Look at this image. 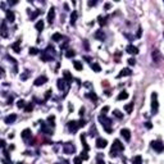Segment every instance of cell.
Wrapping results in <instances>:
<instances>
[{"mask_svg": "<svg viewBox=\"0 0 164 164\" xmlns=\"http://www.w3.org/2000/svg\"><path fill=\"white\" fill-rule=\"evenodd\" d=\"M83 112H85V109H83V108H81V109H80V115H81V117L83 115Z\"/></svg>", "mask_w": 164, "mask_h": 164, "instance_id": "57", "label": "cell"}, {"mask_svg": "<svg viewBox=\"0 0 164 164\" xmlns=\"http://www.w3.org/2000/svg\"><path fill=\"white\" fill-rule=\"evenodd\" d=\"M132 75V72H131V69L129 68H123L119 73H118V78H121V77H126V76H131Z\"/></svg>", "mask_w": 164, "mask_h": 164, "instance_id": "12", "label": "cell"}, {"mask_svg": "<svg viewBox=\"0 0 164 164\" xmlns=\"http://www.w3.org/2000/svg\"><path fill=\"white\" fill-rule=\"evenodd\" d=\"M5 15H7V21H9L10 23H13V22L15 21V15H14V13L12 12V10H5Z\"/></svg>", "mask_w": 164, "mask_h": 164, "instance_id": "11", "label": "cell"}, {"mask_svg": "<svg viewBox=\"0 0 164 164\" xmlns=\"http://www.w3.org/2000/svg\"><path fill=\"white\" fill-rule=\"evenodd\" d=\"M87 4H88V7H95V5H96V1H91V0H90Z\"/></svg>", "mask_w": 164, "mask_h": 164, "instance_id": "51", "label": "cell"}, {"mask_svg": "<svg viewBox=\"0 0 164 164\" xmlns=\"http://www.w3.org/2000/svg\"><path fill=\"white\" fill-rule=\"evenodd\" d=\"M54 121H55V117H54V115H50V117H48V122H49V124H50V126H54Z\"/></svg>", "mask_w": 164, "mask_h": 164, "instance_id": "39", "label": "cell"}, {"mask_svg": "<svg viewBox=\"0 0 164 164\" xmlns=\"http://www.w3.org/2000/svg\"><path fill=\"white\" fill-rule=\"evenodd\" d=\"M32 109H33V105L30 103V104H27V105H26V108H25V112H26V113H30Z\"/></svg>", "mask_w": 164, "mask_h": 164, "instance_id": "38", "label": "cell"}, {"mask_svg": "<svg viewBox=\"0 0 164 164\" xmlns=\"http://www.w3.org/2000/svg\"><path fill=\"white\" fill-rule=\"evenodd\" d=\"M12 49L14 50L15 53H21V41H15L13 45H12Z\"/></svg>", "mask_w": 164, "mask_h": 164, "instance_id": "20", "label": "cell"}, {"mask_svg": "<svg viewBox=\"0 0 164 164\" xmlns=\"http://www.w3.org/2000/svg\"><path fill=\"white\" fill-rule=\"evenodd\" d=\"M75 55H76V53L73 51L72 49H68V50H67V53H65V56H67V58H73Z\"/></svg>", "mask_w": 164, "mask_h": 164, "instance_id": "32", "label": "cell"}, {"mask_svg": "<svg viewBox=\"0 0 164 164\" xmlns=\"http://www.w3.org/2000/svg\"><path fill=\"white\" fill-rule=\"evenodd\" d=\"M108 112H109V106H108V105H105L104 108L101 109V114H103V115H105V114H106V113H108Z\"/></svg>", "mask_w": 164, "mask_h": 164, "instance_id": "43", "label": "cell"}, {"mask_svg": "<svg viewBox=\"0 0 164 164\" xmlns=\"http://www.w3.org/2000/svg\"><path fill=\"white\" fill-rule=\"evenodd\" d=\"M78 122H76V121H71V122H68V129L73 133V132H76L77 129H78Z\"/></svg>", "mask_w": 164, "mask_h": 164, "instance_id": "8", "label": "cell"}, {"mask_svg": "<svg viewBox=\"0 0 164 164\" xmlns=\"http://www.w3.org/2000/svg\"><path fill=\"white\" fill-rule=\"evenodd\" d=\"M54 18H55V9L51 8L49 10V13H48V22H49V23H53Z\"/></svg>", "mask_w": 164, "mask_h": 164, "instance_id": "15", "label": "cell"}, {"mask_svg": "<svg viewBox=\"0 0 164 164\" xmlns=\"http://www.w3.org/2000/svg\"><path fill=\"white\" fill-rule=\"evenodd\" d=\"M121 135L124 137V140H127V141L131 140V132H129L128 128H122L121 129Z\"/></svg>", "mask_w": 164, "mask_h": 164, "instance_id": "10", "label": "cell"}, {"mask_svg": "<svg viewBox=\"0 0 164 164\" xmlns=\"http://www.w3.org/2000/svg\"><path fill=\"white\" fill-rule=\"evenodd\" d=\"M158 109H159V103H158V94L152 92L151 94V112L152 114H156Z\"/></svg>", "mask_w": 164, "mask_h": 164, "instance_id": "3", "label": "cell"}, {"mask_svg": "<svg viewBox=\"0 0 164 164\" xmlns=\"http://www.w3.org/2000/svg\"><path fill=\"white\" fill-rule=\"evenodd\" d=\"M85 123H86V122H85L83 119H81V121H78V126H80V127H83Z\"/></svg>", "mask_w": 164, "mask_h": 164, "instance_id": "50", "label": "cell"}, {"mask_svg": "<svg viewBox=\"0 0 164 164\" xmlns=\"http://www.w3.org/2000/svg\"><path fill=\"white\" fill-rule=\"evenodd\" d=\"M81 158H82V160H87V159H88L87 151H82V152H81Z\"/></svg>", "mask_w": 164, "mask_h": 164, "instance_id": "41", "label": "cell"}, {"mask_svg": "<svg viewBox=\"0 0 164 164\" xmlns=\"http://www.w3.org/2000/svg\"><path fill=\"white\" fill-rule=\"evenodd\" d=\"M15 119H17V115H15V114H10V115H8V117L4 118V122L7 123V124H12V123L15 122Z\"/></svg>", "mask_w": 164, "mask_h": 164, "instance_id": "14", "label": "cell"}, {"mask_svg": "<svg viewBox=\"0 0 164 164\" xmlns=\"http://www.w3.org/2000/svg\"><path fill=\"white\" fill-rule=\"evenodd\" d=\"M63 77H64V80L67 81V83H68V85L72 82V75H71L68 71H64L63 72Z\"/></svg>", "mask_w": 164, "mask_h": 164, "instance_id": "17", "label": "cell"}, {"mask_svg": "<svg viewBox=\"0 0 164 164\" xmlns=\"http://www.w3.org/2000/svg\"><path fill=\"white\" fill-rule=\"evenodd\" d=\"M95 37H96V38H99V40H101V41H103L104 38H105V33H104L103 31H96V32H95Z\"/></svg>", "mask_w": 164, "mask_h": 164, "instance_id": "23", "label": "cell"}, {"mask_svg": "<svg viewBox=\"0 0 164 164\" xmlns=\"http://www.w3.org/2000/svg\"><path fill=\"white\" fill-rule=\"evenodd\" d=\"M73 164H82V158L81 156H76L73 159Z\"/></svg>", "mask_w": 164, "mask_h": 164, "instance_id": "36", "label": "cell"}, {"mask_svg": "<svg viewBox=\"0 0 164 164\" xmlns=\"http://www.w3.org/2000/svg\"><path fill=\"white\" fill-rule=\"evenodd\" d=\"M113 114H114V115L118 118V119H122V118H123V114H122L119 110H114V112H113Z\"/></svg>", "mask_w": 164, "mask_h": 164, "instance_id": "35", "label": "cell"}, {"mask_svg": "<svg viewBox=\"0 0 164 164\" xmlns=\"http://www.w3.org/2000/svg\"><path fill=\"white\" fill-rule=\"evenodd\" d=\"M41 13H42V10H36L35 13H32V14H31V19H35L36 17H37L38 14H41Z\"/></svg>", "mask_w": 164, "mask_h": 164, "instance_id": "40", "label": "cell"}, {"mask_svg": "<svg viewBox=\"0 0 164 164\" xmlns=\"http://www.w3.org/2000/svg\"><path fill=\"white\" fill-rule=\"evenodd\" d=\"M141 33H142V28L139 27V31H137V37H141Z\"/></svg>", "mask_w": 164, "mask_h": 164, "instance_id": "52", "label": "cell"}, {"mask_svg": "<svg viewBox=\"0 0 164 164\" xmlns=\"http://www.w3.org/2000/svg\"><path fill=\"white\" fill-rule=\"evenodd\" d=\"M38 54V50L36 48H30V55H37Z\"/></svg>", "mask_w": 164, "mask_h": 164, "instance_id": "37", "label": "cell"}, {"mask_svg": "<svg viewBox=\"0 0 164 164\" xmlns=\"http://www.w3.org/2000/svg\"><path fill=\"white\" fill-rule=\"evenodd\" d=\"M99 122L101 123V126L104 127V129L108 133H112V128H110V126H112V119L110 118H108L106 115H103V114H100L99 115Z\"/></svg>", "mask_w": 164, "mask_h": 164, "instance_id": "1", "label": "cell"}, {"mask_svg": "<svg viewBox=\"0 0 164 164\" xmlns=\"http://www.w3.org/2000/svg\"><path fill=\"white\" fill-rule=\"evenodd\" d=\"M163 35H164V33H163Z\"/></svg>", "mask_w": 164, "mask_h": 164, "instance_id": "61", "label": "cell"}, {"mask_svg": "<svg viewBox=\"0 0 164 164\" xmlns=\"http://www.w3.org/2000/svg\"><path fill=\"white\" fill-rule=\"evenodd\" d=\"M77 17H78V13L76 12V10H73V12H72V14H71V21H69L72 26H75L76 21H77Z\"/></svg>", "mask_w": 164, "mask_h": 164, "instance_id": "19", "label": "cell"}, {"mask_svg": "<svg viewBox=\"0 0 164 164\" xmlns=\"http://www.w3.org/2000/svg\"><path fill=\"white\" fill-rule=\"evenodd\" d=\"M142 163V158H141V155H137L132 158V164H141Z\"/></svg>", "mask_w": 164, "mask_h": 164, "instance_id": "28", "label": "cell"}, {"mask_svg": "<svg viewBox=\"0 0 164 164\" xmlns=\"http://www.w3.org/2000/svg\"><path fill=\"white\" fill-rule=\"evenodd\" d=\"M126 51L128 53V54H137L139 53V49L136 48V46H135V45H128V46L126 48Z\"/></svg>", "mask_w": 164, "mask_h": 164, "instance_id": "13", "label": "cell"}, {"mask_svg": "<svg viewBox=\"0 0 164 164\" xmlns=\"http://www.w3.org/2000/svg\"><path fill=\"white\" fill-rule=\"evenodd\" d=\"M83 44H85V48H86V49H88V42H87L86 40L83 41Z\"/></svg>", "mask_w": 164, "mask_h": 164, "instance_id": "56", "label": "cell"}, {"mask_svg": "<svg viewBox=\"0 0 164 164\" xmlns=\"http://www.w3.org/2000/svg\"><path fill=\"white\" fill-rule=\"evenodd\" d=\"M110 7H112L110 3H106V4H105V9H110Z\"/></svg>", "mask_w": 164, "mask_h": 164, "instance_id": "54", "label": "cell"}, {"mask_svg": "<svg viewBox=\"0 0 164 164\" xmlns=\"http://www.w3.org/2000/svg\"><path fill=\"white\" fill-rule=\"evenodd\" d=\"M98 164H105L104 160H103V156H101V154L98 155Z\"/></svg>", "mask_w": 164, "mask_h": 164, "instance_id": "46", "label": "cell"}, {"mask_svg": "<svg viewBox=\"0 0 164 164\" xmlns=\"http://www.w3.org/2000/svg\"><path fill=\"white\" fill-rule=\"evenodd\" d=\"M99 25L100 26H104L105 23H106V17H101V15H99Z\"/></svg>", "mask_w": 164, "mask_h": 164, "instance_id": "33", "label": "cell"}, {"mask_svg": "<svg viewBox=\"0 0 164 164\" xmlns=\"http://www.w3.org/2000/svg\"><path fill=\"white\" fill-rule=\"evenodd\" d=\"M65 83H67V81L64 80V78H63V80H62V78H60V80H58V88L63 91V90L65 88ZM67 85H68V83H67Z\"/></svg>", "mask_w": 164, "mask_h": 164, "instance_id": "21", "label": "cell"}, {"mask_svg": "<svg viewBox=\"0 0 164 164\" xmlns=\"http://www.w3.org/2000/svg\"><path fill=\"white\" fill-rule=\"evenodd\" d=\"M45 82H48V78L45 77V76H40V77H37L36 80H35V86H41V85H44Z\"/></svg>", "mask_w": 164, "mask_h": 164, "instance_id": "9", "label": "cell"}, {"mask_svg": "<svg viewBox=\"0 0 164 164\" xmlns=\"http://www.w3.org/2000/svg\"><path fill=\"white\" fill-rule=\"evenodd\" d=\"M35 28H36L38 32H41L42 28H44V21H37L36 25H35Z\"/></svg>", "mask_w": 164, "mask_h": 164, "instance_id": "24", "label": "cell"}, {"mask_svg": "<svg viewBox=\"0 0 164 164\" xmlns=\"http://www.w3.org/2000/svg\"><path fill=\"white\" fill-rule=\"evenodd\" d=\"M0 145H1V148H3V149H5V141H4V140H1V142H0Z\"/></svg>", "mask_w": 164, "mask_h": 164, "instance_id": "55", "label": "cell"}, {"mask_svg": "<svg viewBox=\"0 0 164 164\" xmlns=\"http://www.w3.org/2000/svg\"><path fill=\"white\" fill-rule=\"evenodd\" d=\"M17 106H18V108H26V103H25V100H18L17 101Z\"/></svg>", "mask_w": 164, "mask_h": 164, "instance_id": "34", "label": "cell"}, {"mask_svg": "<svg viewBox=\"0 0 164 164\" xmlns=\"http://www.w3.org/2000/svg\"><path fill=\"white\" fill-rule=\"evenodd\" d=\"M127 98H128V92H126V91H122V92H119V95H118L117 100H126Z\"/></svg>", "mask_w": 164, "mask_h": 164, "instance_id": "26", "label": "cell"}, {"mask_svg": "<svg viewBox=\"0 0 164 164\" xmlns=\"http://www.w3.org/2000/svg\"><path fill=\"white\" fill-rule=\"evenodd\" d=\"M145 126H146V128H149V129H150V128L152 127V124H151L150 122H146V123H145Z\"/></svg>", "mask_w": 164, "mask_h": 164, "instance_id": "53", "label": "cell"}, {"mask_svg": "<svg viewBox=\"0 0 164 164\" xmlns=\"http://www.w3.org/2000/svg\"><path fill=\"white\" fill-rule=\"evenodd\" d=\"M123 149H124V146H123V144L121 142V141L119 140H114V144H113L112 150H110V156L115 158L117 156V150L118 151H123Z\"/></svg>", "mask_w": 164, "mask_h": 164, "instance_id": "2", "label": "cell"}, {"mask_svg": "<svg viewBox=\"0 0 164 164\" xmlns=\"http://www.w3.org/2000/svg\"><path fill=\"white\" fill-rule=\"evenodd\" d=\"M4 164H12V162H10V160H7V159H5V160H4Z\"/></svg>", "mask_w": 164, "mask_h": 164, "instance_id": "58", "label": "cell"}, {"mask_svg": "<svg viewBox=\"0 0 164 164\" xmlns=\"http://www.w3.org/2000/svg\"><path fill=\"white\" fill-rule=\"evenodd\" d=\"M41 59H42L44 62H50V60H53V56L49 55L48 51H42V53H41Z\"/></svg>", "mask_w": 164, "mask_h": 164, "instance_id": "16", "label": "cell"}, {"mask_svg": "<svg viewBox=\"0 0 164 164\" xmlns=\"http://www.w3.org/2000/svg\"><path fill=\"white\" fill-rule=\"evenodd\" d=\"M151 56H152V60H154L155 63H160L162 62V54H160L159 50H152Z\"/></svg>", "mask_w": 164, "mask_h": 164, "instance_id": "6", "label": "cell"}, {"mask_svg": "<svg viewBox=\"0 0 164 164\" xmlns=\"http://www.w3.org/2000/svg\"><path fill=\"white\" fill-rule=\"evenodd\" d=\"M124 110H126L127 113H131L133 110V103H129L127 105H124Z\"/></svg>", "mask_w": 164, "mask_h": 164, "instance_id": "30", "label": "cell"}, {"mask_svg": "<svg viewBox=\"0 0 164 164\" xmlns=\"http://www.w3.org/2000/svg\"><path fill=\"white\" fill-rule=\"evenodd\" d=\"M1 36L7 37V22L5 21L1 22Z\"/></svg>", "mask_w": 164, "mask_h": 164, "instance_id": "22", "label": "cell"}, {"mask_svg": "<svg viewBox=\"0 0 164 164\" xmlns=\"http://www.w3.org/2000/svg\"><path fill=\"white\" fill-rule=\"evenodd\" d=\"M12 101H13V98H10V99L8 100V104H12Z\"/></svg>", "mask_w": 164, "mask_h": 164, "instance_id": "60", "label": "cell"}, {"mask_svg": "<svg viewBox=\"0 0 164 164\" xmlns=\"http://www.w3.org/2000/svg\"><path fill=\"white\" fill-rule=\"evenodd\" d=\"M127 62H128V64H129V65H135V63H136V60H135L133 58H129Z\"/></svg>", "mask_w": 164, "mask_h": 164, "instance_id": "47", "label": "cell"}, {"mask_svg": "<svg viewBox=\"0 0 164 164\" xmlns=\"http://www.w3.org/2000/svg\"><path fill=\"white\" fill-rule=\"evenodd\" d=\"M81 141H82V145H83V148H85V151H88V145L86 142V136L85 135H81Z\"/></svg>", "mask_w": 164, "mask_h": 164, "instance_id": "25", "label": "cell"}, {"mask_svg": "<svg viewBox=\"0 0 164 164\" xmlns=\"http://www.w3.org/2000/svg\"><path fill=\"white\" fill-rule=\"evenodd\" d=\"M3 154H4V156H5V159H7V160H10V155L8 154V150H7V149H3Z\"/></svg>", "mask_w": 164, "mask_h": 164, "instance_id": "42", "label": "cell"}, {"mask_svg": "<svg viewBox=\"0 0 164 164\" xmlns=\"http://www.w3.org/2000/svg\"><path fill=\"white\" fill-rule=\"evenodd\" d=\"M67 46H68V41H65V42H64L63 45H60V49H62V50H64V49H65Z\"/></svg>", "mask_w": 164, "mask_h": 164, "instance_id": "48", "label": "cell"}, {"mask_svg": "<svg viewBox=\"0 0 164 164\" xmlns=\"http://www.w3.org/2000/svg\"><path fill=\"white\" fill-rule=\"evenodd\" d=\"M75 151H76V148H75V145H73L72 142H67L64 145V152L65 154H73Z\"/></svg>", "mask_w": 164, "mask_h": 164, "instance_id": "5", "label": "cell"}, {"mask_svg": "<svg viewBox=\"0 0 164 164\" xmlns=\"http://www.w3.org/2000/svg\"><path fill=\"white\" fill-rule=\"evenodd\" d=\"M62 38H63V36H62L60 33H58V32L54 33V35L51 36V40H53V41H60Z\"/></svg>", "mask_w": 164, "mask_h": 164, "instance_id": "29", "label": "cell"}, {"mask_svg": "<svg viewBox=\"0 0 164 164\" xmlns=\"http://www.w3.org/2000/svg\"><path fill=\"white\" fill-rule=\"evenodd\" d=\"M91 68H92L94 72H100V71H101V67H100L98 63H92V64H91Z\"/></svg>", "mask_w": 164, "mask_h": 164, "instance_id": "31", "label": "cell"}, {"mask_svg": "<svg viewBox=\"0 0 164 164\" xmlns=\"http://www.w3.org/2000/svg\"><path fill=\"white\" fill-rule=\"evenodd\" d=\"M85 59H86V60H88V62H91V60H92L91 58H90V56H85Z\"/></svg>", "mask_w": 164, "mask_h": 164, "instance_id": "59", "label": "cell"}, {"mask_svg": "<svg viewBox=\"0 0 164 164\" xmlns=\"http://www.w3.org/2000/svg\"><path fill=\"white\" fill-rule=\"evenodd\" d=\"M50 96H51V90H48V91L45 92V100H49Z\"/></svg>", "mask_w": 164, "mask_h": 164, "instance_id": "45", "label": "cell"}, {"mask_svg": "<svg viewBox=\"0 0 164 164\" xmlns=\"http://www.w3.org/2000/svg\"><path fill=\"white\" fill-rule=\"evenodd\" d=\"M73 65H75V68H76L77 71H82V68H83L82 63H81V62H78V60H75V62H73Z\"/></svg>", "mask_w": 164, "mask_h": 164, "instance_id": "27", "label": "cell"}, {"mask_svg": "<svg viewBox=\"0 0 164 164\" xmlns=\"http://www.w3.org/2000/svg\"><path fill=\"white\" fill-rule=\"evenodd\" d=\"M87 98H90V99H92L94 101H96V100H98V96H96L94 92L92 94H87Z\"/></svg>", "mask_w": 164, "mask_h": 164, "instance_id": "44", "label": "cell"}, {"mask_svg": "<svg viewBox=\"0 0 164 164\" xmlns=\"http://www.w3.org/2000/svg\"><path fill=\"white\" fill-rule=\"evenodd\" d=\"M151 148L154 149L156 152H162L164 150V144L162 142V141L156 140V141H152V142H151Z\"/></svg>", "mask_w": 164, "mask_h": 164, "instance_id": "4", "label": "cell"}, {"mask_svg": "<svg viewBox=\"0 0 164 164\" xmlns=\"http://www.w3.org/2000/svg\"><path fill=\"white\" fill-rule=\"evenodd\" d=\"M31 129L30 128H26V129H23V131H22V137H23L25 140H27V139H30L31 137Z\"/></svg>", "mask_w": 164, "mask_h": 164, "instance_id": "18", "label": "cell"}, {"mask_svg": "<svg viewBox=\"0 0 164 164\" xmlns=\"http://www.w3.org/2000/svg\"><path fill=\"white\" fill-rule=\"evenodd\" d=\"M28 75H30V72H28V71H26V73H25V75H23V76H22L21 78H22V80H26V78L28 77Z\"/></svg>", "mask_w": 164, "mask_h": 164, "instance_id": "49", "label": "cell"}, {"mask_svg": "<svg viewBox=\"0 0 164 164\" xmlns=\"http://www.w3.org/2000/svg\"><path fill=\"white\" fill-rule=\"evenodd\" d=\"M106 144H108V141H106L105 139H101V137H98L96 139V148H99V149H104Z\"/></svg>", "mask_w": 164, "mask_h": 164, "instance_id": "7", "label": "cell"}]
</instances>
